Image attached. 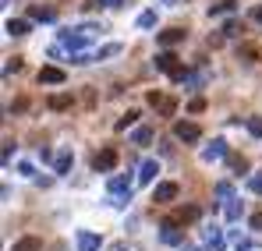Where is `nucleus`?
Returning <instances> with one entry per match:
<instances>
[{
	"instance_id": "obj_1",
	"label": "nucleus",
	"mask_w": 262,
	"mask_h": 251,
	"mask_svg": "<svg viewBox=\"0 0 262 251\" xmlns=\"http://www.w3.org/2000/svg\"><path fill=\"white\" fill-rule=\"evenodd\" d=\"M156 67H160L163 75H170L174 82H184V78H188V67H184V64H177V57L170 53V50L156 53Z\"/></svg>"
},
{
	"instance_id": "obj_2",
	"label": "nucleus",
	"mask_w": 262,
	"mask_h": 251,
	"mask_svg": "<svg viewBox=\"0 0 262 251\" xmlns=\"http://www.w3.org/2000/svg\"><path fill=\"white\" fill-rule=\"evenodd\" d=\"M114 167H117V149H99L92 156V170L96 173H110Z\"/></svg>"
},
{
	"instance_id": "obj_3",
	"label": "nucleus",
	"mask_w": 262,
	"mask_h": 251,
	"mask_svg": "<svg viewBox=\"0 0 262 251\" xmlns=\"http://www.w3.org/2000/svg\"><path fill=\"white\" fill-rule=\"evenodd\" d=\"M199 124H191V121H177L174 124V138L177 142H199Z\"/></svg>"
},
{
	"instance_id": "obj_4",
	"label": "nucleus",
	"mask_w": 262,
	"mask_h": 251,
	"mask_svg": "<svg viewBox=\"0 0 262 251\" xmlns=\"http://www.w3.org/2000/svg\"><path fill=\"white\" fill-rule=\"evenodd\" d=\"M160 237H163V244H184V241H181V230H177V219H174V216L160 223Z\"/></svg>"
},
{
	"instance_id": "obj_5",
	"label": "nucleus",
	"mask_w": 262,
	"mask_h": 251,
	"mask_svg": "<svg viewBox=\"0 0 262 251\" xmlns=\"http://www.w3.org/2000/svg\"><path fill=\"white\" fill-rule=\"evenodd\" d=\"M78 251H99L103 248V237L99 234H92V230H78Z\"/></svg>"
},
{
	"instance_id": "obj_6",
	"label": "nucleus",
	"mask_w": 262,
	"mask_h": 251,
	"mask_svg": "<svg viewBox=\"0 0 262 251\" xmlns=\"http://www.w3.org/2000/svg\"><path fill=\"white\" fill-rule=\"evenodd\" d=\"M223 156H227V142H223V138H213V145L202 149V163H216Z\"/></svg>"
},
{
	"instance_id": "obj_7",
	"label": "nucleus",
	"mask_w": 262,
	"mask_h": 251,
	"mask_svg": "<svg viewBox=\"0 0 262 251\" xmlns=\"http://www.w3.org/2000/svg\"><path fill=\"white\" fill-rule=\"evenodd\" d=\"M149 103H152V106H156V110H160L163 117H174V110H177V103H174V99H167V96H160L156 88L149 92Z\"/></svg>"
},
{
	"instance_id": "obj_8",
	"label": "nucleus",
	"mask_w": 262,
	"mask_h": 251,
	"mask_svg": "<svg viewBox=\"0 0 262 251\" xmlns=\"http://www.w3.org/2000/svg\"><path fill=\"white\" fill-rule=\"evenodd\" d=\"M174 198H177V184L174 180H163V184L152 188V202H174Z\"/></svg>"
},
{
	"instance_id": "obj_9",
	"label": "nucleus",
	"mask_w": 262,
	"mask_h": 251,
	"mask_svg": "<svg viewBox=\"0 0 262 251\" xmlns=\"http://www.w3.org/2000/svg\"><path fill=\"white\" fill-rule=\"evenodd\" d=\"M184 29H167V32H160V46L163 50H170V46H177V42H184Z\"/></svg>"
},
{
	"instance_id": "obj_10",
	"label": "nucleus",
	"mask_w": 262,
	"mask_h": 251,
	"mask_svg": "<svg viewBox=\"0 0 262 251\" xmlns=\"http://www.w3.org/2000/svg\"><path fill=\"white\" fill-rule=\"evenodd\" d=\"M156 173H160V163H156V159H145V163L138 167V180H142V184H152Z\"/></svg>"
},
{
	"instance_id": "obj_11",
	"label": "nucleus",
	"mask_w": 262,
	"mask_h": 251,
	"mask_svg": "<svg viewBox=\"0 0 262 251\" xmlns=\"http://www.w3.org/2000/svg\"><path fill=\"white\" fill-rule=\"evenodd\" d=\"M39 85H64V71L60 67H43L39 71Z\"/></svg>"
},
{
	"instance_id": "obj_12",
	"label": "nucleus",
	"mask_w": 262,
	"mask_h": 251,
	"mask_svg": "<svg viewBox=\"0 0 262 251\" xmlns=\"http://www.w3.org/2000/svg\"><path fill=\"white\" fill-rule=\"evenodd\" d=\"M71 163H75L71 149H60V152H57V159H53V173H68V170H71Z\"/></svg>"
},
{
	"instance_id": "obj_13",
	"label": "nucleus",
	"mask_w": 262,
	"mask_h": 251,
	"mask_svg": "<svg viewBox=\"0 0 262 251\" xmlns=\"http://www.w3.org/2000/svg\"><path fill=\"white\" fill-rule=\"evenodd\" d=\"M199 216H202V209H199V206H184V209H177V212H174L177 223H195Z\"/></svg>"
},
{
	"instance_id": "obj_14",
	"label": "nucleus",
	"mask_w": 262,
	"mask_h": 251,
	"mask_svg": "<svg viewBox=\"0 0 262 251\" xmlns=\"http://www.w3.org/2000/svg\"><path fill=\"white\" fill-rule=\"evenodd\" d=\"M11 251H43V244H39V237H21V241H14Z\"/></svg>"
},
{
	"instance_id": "obj_15",
	"label": "nucleus",
	"mask_w": 262,
	"mask_h": 251,
	"mask_svg": "<svg viewBox=\"0 0 262 251\" xmlns=\"http://www.w3.org/2000/svg\"><path fill=\"white\" fill-rule=\"evenodd\" d=\"M32 21H57L53 7H32Z\"/></svg>"
},
{
	"instance_id": "obj_16",
	"label": "nucleus",
	"mask_w": 262,
	"mask_h": 251,
	"mask_svg": "<svg viewBox=\"0 0 262 251\" xmlns=\"http://www.w3.org/2000/svg\"><path fill=\"white\" fill-rule=\"evenodd\" d=\"M68 106H71V96H68V92L50 96V110H68Z\"/></svg>"
},
{
	"instance_id": "obj_17",
	"label": "nucleus",
	"mask_w": 262,
	"mask_h": 251,
	"mask_svg": "<svg viewBox=\"0 0 262 251\" xmlns=\"http://www.w3.org/2000/svg\"><path fill=\"white\" fill-rule=\"evenodd\" d=\"M234 7H237V0H220V4L209 7V14H213V18H216V14H230Z\"/></svg>"
},
{
	"instance_id": "obj_18",
	"label": "nucleus",
	"mask_w": 262,
	"mask_h": 251,
	"mask_svg": "<svg viewBox=\"0 0 262 251\" xmlns=\"http://www.w3.org/2000/svg\"><path fill=\"white\" fill-rule=\"evenodd\" d=\"M4 29H7V36H25V32H29V21H14V18H11Z\"/></svg>"
},
{
	"instance_id": "obj_19",
	"label": "nucleus",
	"mask_w": 262,
	"mask_h": 251,
	"mask_svg": "<svg viewBox=\"0 0 262 251\" xmlns=\"http://www.w3.org/2000/svg\"><path fill=\"white\" fill-rule=\"evenodd\" d=\"M255 57H259V50H255V46H237V60H245V64H255Z\"/></svg>"
},
{
	"instance_id": "obj_20",
	"label": "nucleus",
	"mask_w": 262,
	"mask_h": 251,
	"mask_svg": "<svg viewBox=\"0 0 262 251\" xmlns=\"http://www.w3.org/2000/svg\"><path fill=\"white\" fill-rule=\"evenodd\" d=\"M131 142H135V145H149V142H152V131H149V127H138V131L131 134Z\"/></svg>"
},
{
	"instance_id": "obj_21",
	"label": "nucleus",
	"mask_w": 262,
	"mask_h": 251,
	"mask_svg": "<svg viewBox=\"0 0 262 251\" xmlns=\"http://www.w3.org/2000/svg\"><path fill=\"white\" fill-rule=\"evenodd\" d=\"M216 198H220V202H230V198H234V188H230L227 180H220V184H216Z\"/></svg>"
},
{
	"instance_id": "obj_22",
	"label": "nucleus",
	"mask_w": 262,
	"mask_h": 251,
	"mask_svg": "<svg viewBox=\"0 0 262 251\" xmlns=\"http://www.w3.org/2000/svg\"><path fill=\"white\" fill-rule=\"evenodd\" d=\"M156 25V11H142L138 14V29H152Z\"/></svg>"
},
{
	"instance_id": "obj_23",
	"label": "nucleus",
	"mask_w": 262,
	"mask_h": 251,
	"mask_svg": "<svg viewBox=\"0 0 262 251\" xmlns=\"http://www.w3.org/2000/svg\"><path fill=\"white\" fill-rule=\"evenodd\" d=\"M117 53H121V42H110V46H103L96 53V60H106V57H117Z\"/></svg>"
},
{
	"instance_id": "obj_24",
	"label": "nucleus",
	"mask_w": 262,
	"mask_h": 251,
	"mask_svg": "<svg viewBox=\"0 0 262 251\" xmlns=\"http://www.w3.org/2000/svg\"><path fill=\"white\" fill-rule=\"evenodd\" d=\"M227 219H230V223H237V219H241V206H237V198H230V202H227Z\"/></svg>"
},
{
	"instance_id": "obj_25",
	"label": "nucleus",
	"mask_w": 262,
	"mask_h": 251,
	"mask_svg": "<svg viewBox=\"0 0 262 251\" xmlns=\"http://www.w3.org/2000/svg\"><path fill=\"white\" fill-rule=\"evenodd\" d=\"M135 121H138V110H128V113H124V117L117 121V131H124V127H131Z\"/></svg>"
},
{
	"instance_id": "obj_26",
	"label": "nucleus",
	"mask_w": 262,
	"mask_h": 251,
	"mask_svg": "<svg viewBox=\"0 0 262 251\" xmlns=\"http://www.w3.org/2000/svg\"><path fill=\"white\" fill-rule=\"evenodd\" d=\"M248 191L262 195V173H252V177H248Z\"/></svg>"
},
{
	"instance_id": "obj_27",
	"label": "nucleus",
	"mask_w": 262,
	"mask_h": 251,
	"mask_svg": "<svg viewBox=\"0 0 262 251\" xmlns=\"http://www.w3.org/2000/svg\"><path fill=\"white\" fill-rule=\"evenodd\" d=\"M230 167L237 170V173H245V170H248V159H245V156H230Z\"/></svg>"
},
{
	"instance_id": "obj_28",
	"label": "nucleus",
	"mask_w": 262,
	"mask_h": 251,
	"mask_svg": "<svg viewBox=\"0 0 262 251\" xmlns=\"http://www.w3.org/2000/svg\"><path fill=\"white\" fill-rule=\"evenodd\" d=\"M248 131H252L255 138H262V117H252V121H248Z\"/></svg>"
},
{
	"instance_id": "obj_29",
	"label": "nucleus",
	"mask_w": 262,
	"mask_h": 251,
	"mask_svg": "<svg viewBox=\"0 0 262 251\" xmlns=\"http://www.w3.org/2000/svg\"><path fill=\"white\" fill-rule=\"evenodd\" d=\"M11 71H21V60H18V57H14V60H7V64H4V75H11Z\"/></svg>"
},
{
	"instance_id": "obj_30",
	"label": "nucleus",
	"mask_w": 262,
	"mask_h": 251,
	"mask_svg": "<svg viewBox=\"0 0 262 251\" xmlns=\"http://www.w3.org/2000/svg\"><path fill=\"white\" fill-rule=\"evenodd\" d=\"M248 18H252V21H259V25H262V4H255V7L248 11Z\"/></svg>"
},
{
	"instance_id": "obj_31",
	"label": "nucleus",
	"mask_w": 262,
	"mask_h": 251,
	"mask_svg": "<svg viewBox=\"0 0 262 251\" xmlns=\"http://www.w3.org/2000/svg\"><path fill=\"white\" fill-rule=\"evenodd\" d=\"M223 36H241V32H237V21H227V25H223Z\"/></svg>"
},
{
	"instance_id": "obj_32",
	"label": "nucleus",
	"mask_w": 262,
	"mask_h": 251,
	"mask_svg": "<svg viewBox=\"0 0 262 251\" xmlns=\"http://www.w3.org/2000/svg\"><path fill=\"white\" fill-rule=\"evenodd\" d=\"M188 110H191V113H202V110H206V99H191V106H188Z\"/></svg>"
},
{
	"instance_id": "obj_33",
	"label": "nucleus",
	"mask_w": 262,
	"mask_h": 251,
	"mask_svg": "<svg viewBox=\"0 0 262 251\" xmlns=\"http://www.w3.org/2000/svg\"><path fill=\"white\" fill-rule=\"evenodd\" d=\"M11 156H14V142H4V163H11Z\"/></svg>"
},
{
	"instance_id": "obj_34",
	"label": "nucleus",
	"mask_w": 262,
	"mask_h": 251,
	"mask_svg": "<svg viewBox=\"0 0 262 251\" xmlns=\"http://www.w3.org/2000/svg\"><path fill=\"white\" fill-rule=\"evenodd\" d=\"M248 223H252V230H262V212H255V216H252Z\"/></svg>"
},
{
	"instance_id": "obj_35",
	"label": "nucleus",
	"mask_w": 262,
	"mask_h": 251,
	"mask_svg": "<svg viewBox=\"0 0 262 251\" xmlns=\"http://www.w3.org/2000/svg\"><path fill=\"white\" fill-rule=\"evenodd\" d=\"M106 251H135V248H128V244H114V248H106Z\"/></svg>"
},
{
	"instance_id": "obj_36",
	"label": "nucleus",
	"mask_w": 262,
	"mask_h": 251,
	"mask_svg": "<svg viewBox=\"0 0 262 251\" xmlns=\"http://www.w3.org/2000/svg\"><path fill=\"white\" fill-rule=\"evenodd\" d=\"M156 4H174V0H156Z\"/></svg>"
},
{
	"instance_id": "obj_37",
	"label": "nucleus",
	"mask_w": 262,
	"mask_h": 251,
	"mask_svg": "<svg viewBox=\"0 0 262 251\" xmlns=\"http://www.w3.org/2000/svg\"><path fill=\"white\" fill-rule=\"evenodd\" d=\"M202 251H213V248H202Z\"/></svg>"
}]
</instances>
